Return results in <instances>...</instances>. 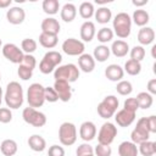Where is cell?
Returning <instances> with one entry per match:
<instances>
[{
    "label": "cell",
    "instance_id": "e0dca14e",
    "mask_svg": "<svg viewBox=\"0 0 156 156\" xmlns=\"http://www.w3.org/2000/svg\"><path fill=\"white\" fill-rule=\"evenodd\" d=\"M105 76L111 82H119L124 77V71L119 65L112 63L105 68Z\"/></svg>",
    "mask_w": 156,
    "mask_h": 156
},
{
    "label": "cell",
    "instance_id": "11a10c76",
    "mask_svg": "<svg viewBox=\"0 0 156 156\" xmlns=\"http://www.w3.org/2000/svg\"><path fill=\"white\" fill-rule=\"evenodd\" d=\"M1 45H2V41H1V39H0V48H1Z\"/></svg>",
    "mask_w": 156,
    "mask_h": 156
},
{
    "label": "cell",
    "instance_id": "d4e9b609",
    "mask_svg": "<svg viewBox=\"0 0 156 156\" xmlns=\"http://www.w3.org/2000/svg\"><path fill=\"white\" fill-rule=\"evenodd\" d=\"M18 150V145L13 139H5L0 144V151L4 156H13Z\"/></svg>",
    "mask_w": 156,
    "mask_h": 156
},
{
    "label": "cell",
    "instance_id": "4316f807",
    "mask_svg": "<svg viewBox=\"0 0 156 156\" xmlns=\"http://www.w3.org/2000/svg\"><path fill=\"white\" fill-rule=\"evenodd\" d=\"M130 18H132V22H134L139 27H145L149 23V21H150V16H149L147 11H145L143 9L135 10Z\"/></svg>",
    "mask_w": 156,
    "mask_h": 156
},
{
    "label": "cell",
    "instance_id": "f5cc1de1",
    "mask_svg": "<svg viewBox=\"0 0 156 156\" xmlns=\"http://www.w3.org/2000/svg\"><path fill=\"white\" fill-rule=\"evenodd\" d=\"M1 101H2V89L0 87V105H1Z\"/></svg>",
    "mask_w": 156,
    "mask_h": 156
},
{
    "label": "cell",
    "instance_id": "836d02e7",
    "mask_svg": "<svg viewBox=\"0 0 156 156\" xmlns=\"http://www.w3.org/2000/svg\"><path fill=\"white\" fill-rule=\"evenodd\" d=\"M41 7L46 15H56L60 10V2L57 0H44Z\"/></svg>",
    "mask_w": 156,
    "mask_h": 156
},
{
    "label": "cell",
    "instance_id": "7a4b0ae2",
    "mask_svg": "<svg viewBox=\"0 0 156 156\" xmlns=\"http://www.w3.org/2000/svg\"><path fill=\"white\" fill-rule=\"evenodd\" d=\"M112 29H113V34H116L118 38L126 39L130 35V30H132V18L127 12H118L113 21H112Z\"/></svg>",
    "mask_w": 156,
    "mask_h": 156
},
{
    "label": "cell",
    "instance_id": "ba28073f",
    "mask_svg": "<svg viewBox=\"0 0 156 156\" xmlns=\"http://www.w3.org/2000/svg\"><path fill=\"white\" fill-rule=\"evenodd\" d=\"M130 139L132 143L139 145L143 141H146L150 139V132L147 129V119L146 117H141L138 119L135 128L130 133Z\"/></svg>",
    "mask_w": 156,
    "mask_h": 156
},
{
    "label": "cell",
    "instance_id": "db71d44e",
    "mask_svg": "<svg viewBox=\"0 0 156 156\" xmlns=\"http://www.w3.org/2000/svg\"><path fill=\"white\" fill-rule=\"evenodd\" d=\"M155 49H156V45H154L152 49H151V51H152V57H155Z\"/></svg>",
    "mask_w": 156,
    "mask_h": 156
},
{
    "label": "cell",
    "instance_id": "83f0119b",
    "mask_svg": "<svg viewBox=\"0 0 156 156\" xmlns=\"http://www.w3.org/2000/svg\"><path fill=\"white\" fill-rule=\"evenodd\" d=\"M57 35L55 34H49V33H40L39 35V44L45 48V49H52L57 45Z\"/></svg>",
    "mask_w": 156,
    "mask_h": 156
},
{
    "label": "cell",
    "instance_id": "603a6c76",
    "mask_svg": "<svg viewBox=\"0 0 156 156\" xmlns=\"http://www.w3.org/2000/svg\"><path fill=\"white\" fill-rule=\"evenodd\" d=\"M28 146L35 152H41L46 147V141L41 135L33 134V135H30L28 138Z\"/></svg>",
    "mask_w": 156,
    "mask_h": 156
},
{
    "label": "cell",
    "instance_id": "60d3db41",
    "mask_svg": "<svg viewBox=\"0 0 156 156\" xmlns=\"http://www.w3.org/2000/svg\"><path fill=\"white\" fill-rule=\"evenodd\" d=\"M17 74L22 80H28L32 78L33 76V69L23 66V65H18V69H17Z\"/></svg>",
    "mask_w": 156,
    "mask_h": 156
},
{
    "label": "cell",
    "instance_id": "ab89813d",
    "mask_svg": "<svg viewBox=\"0 0 156 156\" xmlns=\"http://www.w3.org/2000/svg\"><path fill=\"white\" fill-rule=\"evenodd\" d=\"M77 156H87V155H94V147L88 144V143H83L77 147L76 151Z\"/></svg>",
    "mask_w": 156,
    "mask_h": 156
},
{
    "label": "cell",
    "instance_id": "d590c367",
    "mask_svg": "<svg viewBox=\"0 0 156 156\" xmlns=\"http://www.w3.org/2000/svg\"><path fill=\"white\" fill-rule=\"evenodd\" d=\"M116 90L119 95H123V96H127L129 94H132L133 91V85L129 80H119L117 83V87H116Z\"/></svg>",
    "mask_w": 156,
    "mask_h": 156
},
{
    "label": "cell",
    "instance_id": "f6af8a7d",
    "mask_svg": "<svg viewBox=\"0 0 156 156\" xmlns=\"http://www.w3.org/2000/svg\"><path fill=\"white\" fill-rule=\"evenodd\" d=\"M45 101H49V102H56L58 100V96L55 91V89L52 87H45Z\"/></svg>",
    "mask_w": 156,
    "mask_h": 156
},
{
    "label": "cell",
    "instance_id": "5bb4252c",
    "mask_svg": "<svg viewBox=\"0 0 156 156\" xmlns=\"http://www.w3.org/2000/svg\"><path fill=\"white\" fill-rule=\"evenodd\" d=\"M6 18L9 21V23L11 24H21L23 23L24 18H26V12L22 7H18V6H13L11 7L10 10H7L6 12Z\"/></svg>",
    "mask_w": 156,
    "mask_h": 156
},
{
    "label": "cell",
    "instance_id": "4dcf8cb0",
    "mask_svg": "<svg viewBox=\"0 0 156 156\" xmlns=\"http://www.w3.org/2000/svg\"><path fill=\"white\" fill-rule=\"evenodd\" d=\"M138 151L143 156H154L156 154V143L155 141H151V140L143 141L141 144H139Z\"/></svg>",
    "mask_w": 156,
    "mask_h": 156
},
{
    "label": "cell",
    "instance_id": "8d00e7d4",
    "mask_svg": "<svg viewBox=\"0 0 156 156\" xmlns=\"http://www.w3.org/2000/svg\"><path fill=\"white\" fill-rule=\"evenodd\" d=\"M37 46H38L37 41L34 39H30V38H26L21 43V50L26 54H29V55H32V52H34L37 50Z\"/></svg>",
    "mask_w": 156,
    "mask_h": 156
},
{
    "label": "cell",
    "instance_id": "7bdbcfd3",
    "mask_svg": "<svg viewBox=\"0 0 156 156\" xmlns=\"http://www.w3.org/2000/svg\"><path fill=\"white\" fill-rule=\"evenodd\" d=\"M123 108H124V110H128V111H130V112H135V113H136V111H138V108H139V105H138L136 99H135V98H128V99L124 101V104H123Z\"/></svg>",
    "mask_w": 156,
    "mask_h": 156
},
{
    "label": "cell",
    "instance_id": "8fae6325",
    "mask_svg": "<svg viewBox=\"0 0 156 156\" xmlns=\"http://www.w3.org/2000/svg\"><path fill=\"white\" fill-rule=\"evenodd\" d=\"M2 55L6 60H9L10 62L12 63H17L20 65L23 60V56H24V52L16 45V44H12V43H7L2 46Z\"/></svg>",
    "mask_w": 156,
    "mask_h": 156
},
{
    "label": "cell",
    "instance_id": "9c48e42d",
    "mask_svg": "<svg viewBox=\"0 0 156 156\" xmlns=\"http://www.w3.org/2000/svg\"><path fill=\"white\" fill-rule=\"evenodd\" d=\"M117 135V127L111 122H105L99 133H98V141L102 145H110Z\"/></svg>",
    "mask_w": 156,
    "mask_h": 156
},
{
    "label": "cell",
    "instance_id": "3957f363",
    "mask_svg": "<svg viewBox=\"0 0 156 156\" xmlns=\"http://www.w3.org/2000/svg\"><path fill=\"white\" fill-rule=\"evenodd\" d=\"M61 61H62V55L58 51H55V50L48 51L43 56L39 63V71L43 74H49L56 69V67L61 63Z\"/></svg>",
    "mask_w": 156,
    "mask_h": 156
},
{
    "label": "cell",
    "instance_id": "816d5d0a",
    "mask_svg": "<svg viewBox=\"0 0 156 156\" xmlns=\"http://www.w3.org/2000/svg\"><path fill=\"white\" fill-rule=\"evenodd\" d=\"M132 4H133L134 6H144V5H146V4H147V0H143V1L133 0V1H132Z\"/></svg>",
    "mask_w": 156,
    "mask_h": 156
},
{
    "label": "cell",
    "instance_id": "f907efd6",
    "mask_svg": "<svg viewBox=\"0 0 156 156\" xmlns=\"http://www.w3.org/2000/svg\"><path fill=\"white\" fill-rule=\"evenodd\" d=\"M12 4V0H0V9H7Z\"/></svg>",
    "mask_w": 156,
    "mask_h": 156
},
{
    "label": "cell",
    "instance_id": "ac0fdd59",
    "mask_svg": "<svg viewBox=\"0 0 156 156\" xmlns=\"http://www.w3.org/2000/svg\"><path fill=\"white\" fill-rule=\"evenodd\" d=\"M79 34H80V39H82L83 41H87V43L91 41V40L94 39L95 34H96V28H95L94 22H91V21H85V22L80 26V32H79Z\"/></svg>",
    "mask_w": 156,
    "mask_h": 156
},
{
    "label": "cell",
    "instance_id": "7dc6e473",
    "mask_svg": "<svg viewBox=\"0 0 156 156\" xmlns=\"http://www.w3.org/2000/svg\"><path fill=\"white\" fill-rule=\"evenodd\" d=\"M48 156H65V149L60 145H51L48 150Z\"/></svg>",
    "mask_w": 156,
    "mask_h": 156
},
{
    "label": "cell",
    "instance_id": "cb8c5ba5",
    "mask_svg": "<svg viewBox=\"0 0 156 156\" xmlns=\"http://www.w3.org/2000/svg\"><path fill=\"white\" fill-rule=\"evenodd\" d=\"M138 146L132 141H122L118 146L119 156H138Z\"/></svg>",
    "mask_w": 156,
    "mask_h": 156
},
{
    "label": "cell",
    "instance_id": "6f0895ef",
    "mask_svg": "<svg viewBox=\"0 0 156 156\" xmlns=\"http://www.w3.org/2000/svg\"><path fill=\"white\" fill-rule=\"evenodd\" d=\"M0 80H1V74H0Z\"/></svg>",
    "mask_w": 156,
    "mask_h": 156
},
{
    "label": "cell",
    "instance_id": "ee69618b",
    "mask_svg": "<svg viewBox=\"0 0 156 156\" xmlns=\"http://www.w3.org/2000/svg\"><path fill=\"white\" fill-rule=\"evenodd\" d=\"M12 121V112L9 107H0V123H9Z\"/></svg>",
    "mask_w": 156,
    "mask_h": 156
},
{
    "label": "cell",
    "instance_id": "8992f818",
    "mask_svg": "<svg viewBox=\"0 0 156 156\" xmlns=\"http://www.w3.org/2000/svg\"><path fill=\"white\" fill-rule=\"evenodd\" d=\"M58 140L65 146H71L77 140V128L71 122H63L58 128Z\"/></svg>",
    "mask_w": 156,
    "mask_h": 156
},
{
    "label": "cell",
    "instance_id": "44dd1931",
    "mask_svg": "<svg viewBox=\"0 0 156 156\" xmlns=\"http://www.w3.org/2000/svg\"><path fill=\"white\" fill-rule=\"evenodd\" d=\"M110 51L116 57H124L129 52V45H128L127 41L121 40V39H117V40H115L112 43V45L110 48Z\"/></svg>",
    "mask_w": 156,
    "mask_h": 156
},
{
    "label": "cell",
    "instance_id": "bcb514c9",
    "mask_svg": "<svg viewBox=\"0 0 156 156\" xmlns=\"http://www.w3.org/2000/svg\"><path fill=\"white\" fill-rule=\"evenodd\" d=\"M102 102H105L108 107H111L113 111H117V107H118V99L115 96V95H107L104 98Z\"/></svg>",
    "mask_w": 156,
    "mask_h": 156
},
{
    "label": "cell",
    "instance_id": "7402d4cb",
    "mask_svg": "<svg viewBox=\"0 0 156 156\" xmlns=\"http://www.w3.org/2000/svg\"><path fill=\"white\" fill-rule=\"evenodd\" d=\"M60 16H61V20L66 23H69L72 22L76 16H77V7L74 6V4H71V2H67L62 6L61 11H60Z\"/></svg>",
    "mask_w": 156,
    "mask_h": 156
},
{
    "label": "cell",
    "instance_id": "f35d334b",
    "mask_svg": "<svg viewBox=\"0 0 156 156\" xmlns=\"http://www.w3.org/2000/svg\"><path fill=\"white\" fill-rule=\"evenodd\" d=\"M98 115L101 117V118H105V119H108V118H111L115 113H116V111H113L111 107H108L105 102H100L99 105H98Z\"/></svg>",
    "mask_w": 156,
    "mask_h": 156
},
{
    "label": "cell",
    "instance_id": "30bf717a",
    "mask_svg": "<svg viewBox=\"0 0 156 156\" xmlns=\"http://www.w3.org/2000/svg\"><path fill=\"white\" fill-rule=\"evenodd\" d=\"M84 43L76 38H68L62 43V51L69 56H80L84 54Z\"/></svg>",
    "mask_w": 156,
    "mask_h": 156
},
{
    "label": "cell",
    "instance_id": "c3c4849f",
    "mask_svg": "<svg viewBox=\"0 0 156 156\" xmlns=\"http://www.w3.org/2000/svg\"><path fill=\"white\" fill-rule=\"evenodd\" d=\"M146 119H147V129H149V132H150V134L151 133H156V116H149V117H146Z\"/></svg>",
    "mask_w": 156,
    "mask_h": 156
},
{
    "label": "cell",
    "instance_id": "f1b7e54d",
    "mask_svg": "<svg viewBox=\"0 0 156 156\" xmlns=\"http://www.w3.org/2000/svg\"><path fill=\"white\" fill-rule=\"evenodd\" d=\"M110 54H111L110 48H108L107 45L101 44V45H98V46L94 49L93 57H94V60L98 61V62H105V61L110 57Z\"/></svg>",
    "mask_w": 156,
    "mask_h": 156
},
{
    "label": "cell",
    "instance_id": "ffe728a7",
    "mask_svg": "<svg viewBox=\"0 0 156 156\" xmlns=\"http://www.w3.org/2000/svg\"><path fill=\"white\" fill-rule=\"evenodd\" d=\"M155 40V30L151 27H141L138 32V41L140 45H150Z\"/></svg>",
    "mask_w": 156,
    "mask_h": 156
},
{
    "label": "cell",
    "instance_id": "681fc988",
    "mask_svg": "<svg viewBox=\"0 0 156 156\" xmlns=\"http://www.w3.org/2000/svg\"><path fill=\"white\" fill-rule=\"evenodd\" d=\"M146 90H147V93L151 94V95L156 94V78H152V79H150V80L147 82V88H146Z\"/></svg>",
    "mask_w": 156,
    "mask_h": 156
},
{
    "label": "cell",
    "instance_id": "1f68e13d",
    "mask_svg": "<svg viewBox=\"0 0 156 156\" xmlns=\"http://www.w3.org/2000/svg\"><path fill=\"white\" fill-rule=\"evenodd\" d=\"M79 15L84 20H89L94 16V12H95V9H94V5L89 1H84L79 5Z\"/></svg>",
    "mask_w": 156,
    "mask_h": 156
},
{
    "label": "cell",
    "instance_id": "4fadbf2b",
    "mask_svg": "<svg viewBox=\"0 0 156 156\" xmlns=\"http://www.w3.org/2000/svg\"><path fill=\"white\" fill-rule=\"evenodd\" d=\"M79 136L85 141H91L96 136V126L91 121H85L79 127Z\"/></svg>",
    "mask_w": 156,
    "mask_h": 156
},
{
    "label": "cell",
    "instance_id": "d6986e66",
    "mask_svg": "<svg viewBox=\"0 0 156 156\" xmlns=\"http://www.w3.org/2000/svg\"><path fill=\"white\" fill-rule=\"evenodd\" d=\"M95 60L93 57V55L90 54H82L79 57H78V66H79V69L83 71L84 73H90L94 71L95 68Z\"/></svg>",
    "mask_w": 156,
    "mask_h": 156
},
{
    "label": "cell",
    "instance_id": "e575fe53",
    "mask_svg": "<svg viewBox=\"0 0 156 156\" xmlns=\"http://www.w3.org/2000/svg\"><path fill=\"white\" fill-rule=\"evenodd\" d=\"M113 30L111 29V28H108V27H102L101 29H99L98 30V34H96V37H98V40L101 43V44H106V43H108V41H111L112 39H113Z\"/></svg>",
    "mask_w": 156,
    "mask_h": 156
},
{
    "label": "cell",
    "instance_id": "484cf974",
    "mask_svg": "<svg viewBox=\"0 0 156 156\" xmlns=\"http://www.w3.org/2000/svg\"><path fill=\"white\" fill-rule=\"evenodd\" d=\"M94 17H95V20H96L98 23L106 24V23H108V22L111 21V18H112V12H111V10H110L108 7L101 6V7H99L98 10H95Z\"/></svg>",
    "mask_w": 156,
    "mask_h": 156
},
{
    "label": "cell",
    "instance_id": "5b68a950",
    "mask_svg": "<svg viewBox=\"0 0 156 156\" xmlns=\"http://www.w3.org/2000/svg\"><path fill=\"white\" fill-rule=\"evenodd\" d=\"M55 80H66L68 83H73L79 78V68L74 63H67L58 66L54 71Z\"/></svg>",
    "mask_w": 156,
    "mask_h": 156
},
{
    "label": "cell",
    "instance_id": "d6a6232c",
    "mask_svg": "<svg viewBox=\"0 0 156 156\" xmlns=\"http://www.w3.org/2000/svg\"><path fill=\"white\" fill-rule=\"evenodd\" d=\"M123 71L127 72L129 76H138L141 72V63L129 58L128 61H126Z\"/></svg>",
    "mask_w": 156,
    "mask_h": 156
},
{
    "label": "cell",
    "instance_id": "52a82bcc",
    "mask_svg": "<svg viewBox=\"0 0 156 156\" xmlns=\"http://www.w3.org/2000/svg\"><path fill=\"white\" fill-rule=\"evenodd\" d=\"M22 118L26 123H28L33 127H37V128L44 127L46 123V116L43 112L38 111L37 108H33L29 106L22 111Z\"/></svg>",
    "mask_w": 156,
    "mask_h": 156
},
{
    "label": "cell",
    "instance_id": "f546056e",
    "mask_svg": "<svg viewBox=\"0 0 156 156\" xmlns=\"http://www.w3.org/2000/svg\"><path fill=\"white\" fill-rule=\"evenodd\" d=\"M136 101H138V105H139V108H143V110H147L152 106V102H154V98L151 94H149L147 91H141L136 95Z\"/></svg>",
    "mask_w": 156,
    "mask_h": 156
},
{
    "label": "cell",
    "instance_id": "277c9868",
    "mask_svg": "<svg viewBox=\"0 0 156 156\" xmlns=\"http://www.w3.org/2000/svg\"><path fill=\"white\" fill-rule=\"evenodd\" d=\"M45 87H43L40 83H33L29 85L27 90V101L29 107L37 108L41 107L45 102Z\"/></svg>",
    "mask_w": 156,
    "mask_h": 156
},
{
    "label": "cell",
    "instance_id": "7c38bea8",
    "mask_svg": "<svg viewBox=\"0 0 156 156\" xmlns=\"http://www.w3.org/2000/svg\"><path fill=\"white\" fill-rule=\"evenodd\" d=\"M58 96V100L62 102H67L72 98V88L68 82L66 80H55L54 87H52Z\"/></svg>",
    "mask_w": 156,
    "mask_h": 156
},
{
    "label": "cell",
    "instance_id": "2e32d148",
    "mask_svg": "<svg viewBox=\"0 0 156 156\" xmlns=\"http://www.w3.org/2000/svg\"><path fill=\"white\" fill-rule=\"evenodd\" d=\"M40 27H41L43 33H49V34H55V35H57L60 33V29H61V26H60L58 21L54 17L44 18Z\"/></svg>",
    "mask_w": 156,
    "mask_h": 156
},
{
    "label": "cell",
    "instance_id": "9f6ffc18",
    "mask_svg": "<svg viewBox=\"0 0 156 156\" xmlns=\"http://www.w3.org/2000/svg\"><path fill=\"white\" fill-rule=\"evenodd\" d=\"M87 156H94V155H87Z\"/></svg>",
    "mask_w": 156,
    "mask_h": 156
},
{
    "label": "cell",
    "instance_id": "9a60e30c",
    "mask_svg": "<svg viewBox=\"0 0 156 156\" xmlns=\"http://www.w3.org/2000/svg\"><path fill=\"white\" fill-rule=\"evenodd\" d=\"M115 119H116V123L119 126V127H128L130 126L134 119H135V112H130L128 110H119L116 116H115Z\"/></svg>",
    "mask_w": 156,
    "mask_h": 156
},
{
    "label": "cell",
    "instance_id": "6da1fadb",
    "mask_svg": "<svg viewBox=\"0 0 156 156\" xmlns=\"http://www.w3.org/2000/svg\"><path fill=\"white\" fill-rule=\"evenodd\" d=\"M5 104L10 110H17L23 105V88L18 82H10L5 90Z\"/></svg>",
    "mask_w": 156,
    "mask_h": 156
},
{
    "label": "cell",
    "instance_id": "b9f144b4",
    "mask_svg": "<svg viewBox=\"0 0 156 156\" xmlns=\"http://www.w3.org/2000/svg\"><path fill=\"white\" fill-rule=\"evenodd\" d=\"M94 152L96 156H111L112 154V149L110 145H102V144H98L96 147L94 149Z\"/></svg>",
    "mask_w": 156,
    "mask_h": 156
},
{
    "label": "cell",
    "instance_id": "74e56055",
    "mask_svg": "<svg viewBox=\"0 0 156 156\" xmlns=\"http://www.w3.org/2000/svg\"><path fill=\"white\" fill-rule=\"evenodd\" d=\"M129 54H130V60L141 62L145 57V49L141 45H135L134 48H132L129 50Z\"/></svg>",
    "mask_w": 156,
    "mask_h": 156
}]
</instances>
